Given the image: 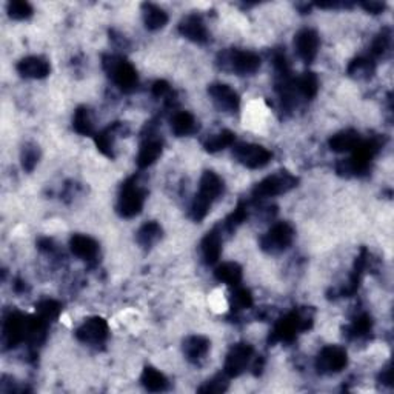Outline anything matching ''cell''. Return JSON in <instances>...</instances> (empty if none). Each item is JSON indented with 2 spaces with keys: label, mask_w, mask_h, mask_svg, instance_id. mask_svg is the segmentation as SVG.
<instances>
[{
  "label": "cell",
  "mask_w": 394,
  "mask_h": 394,
  "mask_svg": "<svg viewBox=\"0 0 394 394\" xmlns=\"http://www.w3.org/2000/svg\"><path fill=\"white\" fill-rule=\"evenodd\" d=\"M254 305V299L251 291L248 288L242 287H234V291L229 296V307H231L233 311H242V310H249Z\"/></svg>",
  "instance_id": "d590c367"
},
{
  "label": "cell",
  "mask_w": 394,
  "mask_h": 394,
  "mask_svg": "<svg viewBox=\"0 0 394 394\" xmlns=\"http://www.w3.org/2000/svg\"><path fill=\"white\" fill-rule=\"evenodd\" d=\"M225 189L222 177L214 172H205L200 177L199 191L196 193L194 199L189 207V218L194 222H202L207 218L213 203L219 199Z\"/></svg>",
  "instance_id": "3957f363"
},
{
  "label": "cell",
  "mask_w": 394,
  "mask_h": 394,
  "mask_svg": "<svg viewBox=\"0 0 394 394\" xmlns=\"http://www.w3.org/2000/svg\"><path fill=\"white\" fill-rule=\"evenodd\" d=\"M262 61L253 51L229 48L219 52L218 67L238 76H253L259 71Z\"/></svg>",
  "instance_id": "8992f818"
},
{
  "label": "cell",
  "mask_w": 394,
  "mask_h": 394,
  "mask_svg": "<svg viewBox=\"0 0 394 394\" xmlns=\"http://www.w3.org/2000/svg\"><path fill=\"white\" fill-rule=\"evenodd\" d=\"M373 330V319L369 313L359 314L354 318L350 325L346 326V336L350 339H360L369 336Z\"/></svg>",
  "instance_id": "836d02e7"
},
{
  "label": "cell",
  "mask_w": 394,
  "mask_h": 394,
  "mask_svg": "<svg viewBox=\"0 0 394 394\" xmlns=\"http://www.w3.org/2000/svg\"><path fill=\"white\" fill-rule=\"evenodd\" d=\"M296 231L290 222H278L262 236L259 245L267 254H280L290 248L294 240Z\"/></svg>",
  "instance_id": "ba28073f"
},
{
  "label": "cell",
  "mask_w": 394,
  "mask_h": 394,
  "mask_svg": "<svg viewBox=\"0 0 394 394\" xmlns=\"http://www.w3.org/2000/svg\"><path fill=\"white\" fill-rule=\"evenodd\" d=\"M37 245H39V249H41V251H43V253H54L56 251L54 242H52V239H50V238L39 239Z\"/></svg>",
  "instance_id": "f6af8a7d"
},
{
  "label": "cell",
  "mask_w": 394,
  "mask_h": 394,
  "mask_svg": "<svg viewBox=\"0 0 394 394\" xmlns=\"http://www.w3.org/2000/svg\"><path fill=\"white\" fill-rule=\"evenodd\" d=\"M228 380L229 377L227 376L225 373L216 374L214 377L208 379L207 382H203V385H200L197 391L203 393V394H219V393H225L228 390Z\"/></svg>",
  "instance_id": "f35d334b"
},
{
  "label": "cell",
  "mask_w": 394,
  "mask_h": 394,
  "mask_svg": "<svg viewBox=\"0 0 394 394\" xmlns=\"http://www.w3.org/2000/svg\"><path fill=\"white\" fill-rule=\"evenodd\" d=\"M141 384L143 385V388L151 391V393H160L168 390L169 382L165 374L159 371L154 366H145L142 371L141 376Z\"/></svg>",
  "instance_id": "f1b7e54d"
},
{
  "label": "cell",
  "mask_w": 394,
  "mask_h": 394,
  "mask_svg": "<svg viewBox=\"0 0 394 394\" xmlns=\"http://www.w3.org/2000/svg\"><path fill=\"white\" fill-rule=\"evenodd\" d=\"M223 245V234L220 227H214L211 231L205 234V238L200 242V254L207 265L218 264L222 254Z\"/></svg>",
  "instance_id": "ffe728a7"
},
{
  "label": "cell",
  "mask_w": 394,
  "mask_h": 394,
  "mask_svg": "<svg viewBox=\"0 0 394 394\" xmlns=\"http://www.w3.org/2000/svg\"><path fill=\"white\" fill-rule=\"evenodd\" d=\"M142 16L145 28L149 31L162 30L163 26L168 23V14L165 10H162L160 6L154 3H142Z\"/></svg>",
  "instance_id": "484cf974"
},
{
  "label": "cell",
  "mask_w": 394,
  "mask_h": 394,
  "mask_svg": "<svg viewBox=\"0 0 394 394\" xmlns=\"http://www.w3.org/2000/svg\"><path fill=\"white\" fill-rule=\"evenodd\" d=\"M360 134L356 129H344L340 133H336L328 141V147L334 153H351V151L359 145Z\"/></svg>",
  "instance_id": "cb8c5ba5"
},
{
  "label": "cell",
  "mask_w": 394,
  "mask_h": 394,
  "mask_svg": "<svg viewBox=\"0 0 394 394\" xmlns=\"http://www.w3.org/2000/svg\"><path fill=\"white\" fill-rule=\"evenodd\" d=\"M177 30H179L183 37L197 45H205L209 41V32L207 30V25L199 14H188L183 17Z\"/></svg>",
  "instance_id": "ac0fdd59"
},
{
  "label": "cell",
  "mask_w": 394,
  "mask_h": 394,
  "mask_svg": "<svg viewBox=\"0 0 394 394\" xmlns=\"http://www.w3.org/2000/svg\"><path fill=\"white\" fill-rule=\"evenodd\" d=\"M39 160H41V149H39V147L36 143H25L21 153L22 168L26 173L34 172Z\"/></svg>",
  "instance_id": "74e56055"
},
{
  "label": "cell",
  "mask_w": 394,
  "mask_h": 394,
  "mask_svg": "<svg viewBox=\"0 0 394 394\" xmlns=\"http://www.w3.org/2000/svg\"><path fill=\"white\" fill-rule=\"evenodd\" d=\"M234 142H236V134L233 133V131L222 129L219 131V133L208 136L207 139L203 141L202 145L207 153L214 154V153H219V151H223L228 147L234 145Z\"/></svg>",
  "instance_id": "4dcf8cb0"
},
{
  "label": "cell",
  "mask_w": 394,
  "mask_h": 394,
  "mask_svg": "<svg viewBox=\"0 0 394 394\" xmlns=\"http://www.w3.org/2000/svg\"><path fill=\"white\" fill-rule=\"evenodd\" d=\"M25 290H26V282L17 279L16 284H14V291L19 294H22V293H25Z\"/></svg>",
  "instance_id": "bcb514c9"
},
{
  "label": "cell",
  "mask_w": 394,
  "mask_h": 394,
  "mask_svg": "<svg viewBox=\"0 0 394 394\" xmlns=\"http://www.w3.org/2000/svg\"><path fill=\"white\" fill-rule=\"evenodd\" d=\"M73 128L77 134L81 136H93L96 134L94 121L91 116V111L87 107H79L73 116Z\"/></svg>",
  "instance_id": "d6a6232c"
},
{
  "label": "cell",
  "mask_w": 394,
  "mask_h": 394,
  "mask_svg": "<svg viewBox=\"0 0 394 394\" xmlns=\"http://www.w3.org/2000/svg\"><path fill=\"white\" fill-rule=\"evenodd\" d=\"M151 93L154 97L165 101L168 105H173L174 102V91L167 81H156L151 87Z\"/></svg>",
  "instance_id": "b9f144b4"
},
{
  "label": "cell",
  "mask_w": 394,
  "mask_h": 394,
  "mask_svg": "<svg viewBox=\"0 0 394 394\" xmlns=\"http://www.w3.org/2000/svg\"><path fill=\"white\" fill-rule=\"evenodd\" d=\"M70 249L76 258L87 262L94 260L98 256L97 240L87 234H74L70 239Z\"/></svg>",
  "instance_id": "7402d4cb"
},
{
  "label": "cell",
  "mask_w": 394,
  "mask_h": 394,
  "mask_svg": "<svg viewBox=\"0 0 394 394\" xmlns=\"http://www.w3.org/2000/svg\"><path fill=\"white\" fill-rule=\"evenodd\" d=\"M369 259H370V254L366 251L365 248L360 249V254L354 260V268L350 274V279H348V284L345 288L340 290V294L345 296V298H350L354 293L359 290V285L360 282H362V276L366 270V265H369Z\"/></svg>",
  "instance_id": "603a6c76"
},
{
  "label": "cell",
  "mask_w": 394,
  "mask_h": 394,
  "mask_svg": "<svg viewBox=\"0 0 394 394\" xmlns=\"http://www.w3.org/2000/svg\"><path fill=\"white\" fill-rule=\"evenodd\" d=\"M214 278L222 282V284L234 288L240 285L242 278H244V270L236 262H223L214 270Z\"/></svg>",
  "instance_id": "83f0119b"
},
{
  "label": "cell",
  "mask_w": 394,
  "mask_h": 394,
  "mask_svg": "<svg viewBox=\"0 0 394 394\" xmlns=\"http://www.w3.org/2000/svg\"><path fill=\"white\" fill-rule=\"evenodd\" d=\"M294 90L299 97L311 101L319 93V77L311 71H305L302 76L294 77Z\"/></svg>",
  "instance_id": "4316f807"
},
{
  "label": "cell",
  "mask_w": 394,
  "mask_h": 394,
  "mask_svg": "<svg viewBox=\"0 0 394 394\" xmlns=\"http://www.w3.org/2000/svg\"><path fill=\"white\" fill-rule=\"evenodd\" d=\"M254 357V348L248 342H239L229 348V351L225 357V364H223V373L227 374L229 379L239 377L244 374L247 369L251 364Z\"/></svg>",
  "instance_id": "7c38bea8"
},
{
  "label": "cell",
  "mask_w": 394,
  "mask_h": 394,
  "mask_svg": "<svg viewBox=\"0 0 394 394\" xmlns=\"http://www.w3.org/2000/svg\"><path fill=\"white\" fill-rule=\"evenodd\" d=\"M127 133H128V128L125 123H122V122L111 123L110 127H107L105 129L98 131V133L94 134L96 147L105 157H108V159H114L116 157V137L122 136V134H127Z\"/></svg>",
  "instance_id": "2e32d148"
},
{
  "label": "cell",
  "mask_w": 394,
  "mask_h": 394,
  "mask_svg": "<svg viewBox=\"0 0 394 394\" xmlns=\"http://www.w3.org/2000/svg\"><path fill=\"white\" fill-rule=\"evenodd\" d=\"M208 96L211 97L214 107L223 113H238L240 108L239 94L227 83H211L208 87Z\"/></svg>",
  "instance_id": "5bb4252c"
},
{
  "label": "cell",
  "mask_w": 394,
  "mask_h": 394,
  "mask_svg": "<svg viewBox=\"0 0 394 394\" xmlns=\"http://www.w3.org/2000/svg\"><path fill=\"white\" fill-rule=\"evenodd\" d=\"M313 326V311L308 308H294L285 316L276 322L268 336V344H291L299 334L305 333Z\"/></svg>",
  "instance_id": "7a4b0ae2"
},
{
  "label": "cell",
  "mask_w": 394,
  "mask_h": 394,
  "mask_svg": "<svg viewBox=\"0 0 394 394\" xmlns=\"http://www.w3.org/2000/svg\"><path fill=\"white\" fill-rule=\"evenodd\" d=\"M376 71V61L370 56H359L348 65L346 73L354 79H370Z\"/></svg>",
  "instance_id": "1f68e13d"
},
{
  "label": "cell",
  "mask_w": 394,
  "mask_h": 394,
  "mask_svg": "<svg viewBox=\"0 0 394 394\" xmlns=\"http://www.w3.org/2000/svg\"><path fill=\"white\" fill-rule=\"evenodd\" d=\"M74 336L79 342L98 346L107 342L110 336L108 322L101 316H93L85 319L81 325L76 328Z\"/></svg>",
  "instance_id": "8fae6325"
},
{
  "label": "cell",
  "mask_w": 394,
  "mask_h": 394,
  "mask_svg": "<svg viewBox=\"0 0 394 394\" xmlns=\"http://www.w3.org/2000/svg\"><path fill=\"white\" fill-rule=\"evenodd\" d=\"M147 199V189L139 180V176H131L122 183L119 197H117L116 211L123 219L136 218L142 213Z\"/></svg>",
  "instance_id": "277c9868"
},
{
  "label": "cell",
  "mask_w": 394,
  "mask_h": 394,
  "mask_svg": "<svg viewBox=\"0 0 394 394\" xmlns=\"http://www.w3.org/2000/svg\"><path fill=\"white\" fill-rule=\"evenodd\" d=\"M379 382L384 384V385H388V386L393 385V366H391V362L386 364L384 366V370L379 373Z\"/></svg>",
  "instance_id": "ee69618b"
},
{
  "label": "cell",
  "mask_w": 394,
  "mask_h": 394,
  "mask_svg": "<svg viewBox=\"0 0 394 394\" xmlns=\"http://www.w3.org/2000/svg\"><path fill=\"white\" fill-rule=\"evenodd\" d=\"M61 313H62L61 302H57L54 299H43L36 304V314L50 322V324L57 320L59 316H61Z\"/></svg>",
  "instance_id": "8d00e7d4"
},
{
  "label": "cell",
  "mask_w": 394,
  "mask_h": 394,
  "mask_svg": "<svg viewBox=\"0 0 394 394\" xmlns=\"http://www.w3.org/2000/svg\"><path fill=\"white\" fill-rule=\"evenodd\" d=\"M162 234H163L162 227L157 222L151 220L143 223L139 228V231L136 233V240L143 249H151L162 239Z\"/></svg>",
  "instance_id": "f546056e"
},
{
  "label": "cell",
  "mask_w": 394,
  "mask_h": 394,
  "mask_svg": "<svg viewBox=\"0 0 394 394\" xmlns=\"http://www.w3.org/2000/svg\"><path fill=\"white\" fill-rule=\"evenodd\" d=\"M360 6L366 11V12H371V14H380L385 10V3L384 2H376V0H370V2H362Z\"/></svg>",
  "instance_id": "7bdbcfd3"
},
{
  "label": "cell",
  "mask_w": 394,
  "mask_h": 394,
  "mask_svg": "<svg viewBox=\"0 0 394 394\" xmlns=\"http://www.w3.org/2000/svg\"><path fill=\"white\" fill-rule=\"evenodd\" d=\"M233 156L240 165L249 169H259L267 167L273 159V153L265 147L258 145V143L242 142L234 145Z\"/></svg>",
  "instance_id": "30bf717a"
},
{
  "label": "cell",
  "mask_w": 394,
  "mask_h": 394,
  "mask_svg": "<svg viewBox=\"0 0 394 394\" xmlns=\"http://www.w3.org/2000/svg\"><path fill=\"white\" fill-rule=\"evenodd\" d=\"M163 151V142L157 137L153 131L148 129V136L142 141L139 153L136 157V163L141 169H145L157 162V159L162 156Z\"/></svg>",
  "instance_id": "e0dca14e"
},
{
  "label": "cell",
  "mask_w": 394,
  "mask_h": 394,
  "mask_svg": "<svg viewBox=\"0 0 394 394\" xmlns=\"http://www.w3.org/2000/svg\"><path fill=\"white\" fill-rule=\"evenodd\" d=\"M102 67L117 88L123 93H133L139 85V74L127 59L117 54H105Z\"/></svg>",
  "instance_id": "5b68a950"
},
{
  "label": "cell",
  "mask_w": 394,
  "mask_h": 394,
  "mask_svg": "<svg viewBox=\"0 0 394 394\" xmlns=\"http://www.w3.org/2000/svg\"><path fill=\"white\" fill-rule=\"evenodd\" d=\"M248 219V207L245 202H239L238 207L234 208V211L228 216V218L223 220V223L220 225L222 233L231 234L238 229L242 223Z\"/></svg>",
  "instance_id": "e575fe53"
},
{
  "label": "cell",
  "mask_w": 394,
  "mask_h": 394,
  "mask_svg": "<svg viewBox=\"0 0 394 394\" xmlns=\"http://www.w3.org/2000/svg\"><path fill=\"white\" fill-rule=\"evenodd\" d=\"M348 365V353L340 345H326L322 348L314 360V366L319 374L331 376L346 369Z\"/></svg>",
  "instance_id": "9c48e42d"
},
{
  "label": "cell",
  "mask_w": 394,
  "mask_h": 394,
  "mask_svg": "<svg viewBox=\"0 0 394 394\" xmlns=\"http://www.w3.org/2000/svg\"><path fill=\"white\" fill-rule=\"evenodd\" d=\"M209 348H211L209 339H207L205 336H197V334L185 338L182 344V350H183V354H185L187 360L196 365L202 364L203 360L207 359Z\"/></svg>",
  "instance_id": "44dd1931"
},
{
  "label": "cell",
  "mask_w": 394,
  "mask_h": 394,
  "mask_svg": "<svg viewBox=\"0 0 394 394\" xmlns=\"http://www.w3.org/2000/svg\"><path fill=\"white\" fill-rule=\"evenodd\" d=\"M298 183L299 179L294 174L287 172V169H279V172L256 183L251 194L254 199H268V197H276L291 191L298 187Z\"/></svg>",
  "instance_id": "52a82bcc"
},
{
  "label": "cell",
  "mask_w": 394,
  "mask_h": 394,
  "mask_svg": "<svg viewBox=\"0 0 394 394\" xmlns=\"http://www.w3.org/2000/svg\"><path fill=\"white\" fill-rule=\"evenodd\" d=\"M199 128V122L189 111H177L172 117V131L177 137L196 134Z\"/></svg>",
  "instance_id": "d4e9b609"
},
{
  "label": "cell",
  "mask_w": 394,
  "mask_h": 394,
  "mask_svg": "<svg viewBox=\"0 0 394 394\" xmlns=\"http://www.w3.org/2000/svg\"><path fill=\"white\" fill-rule=\"evenodd\" d=\"M319 47H320V37L314 30L304 28L296 32L294 50L305 63L314 62V59L318 57Z\"/></svg>",
  "instance_id": "9a60e30c"
},
{
  "label": "cell",
  "mask_w": 394,
  "mask_h": 394,
  "mask_svg": "<svg viewBox=\"0 0 394 394\" xmlns=\"http://www.w3.org/2000/svg\"><path fill=\"white\" fill-rule=\"evenodd\" d=\"M390 42H391V32L388 28H385L379 32V34L376 36V39H374L373 43H371V48H370V57L376 59L379 57H382L386 51H388L390 48Z\"/></svg>",
  "instance_id": "ab89813d"
},
{
  "label": "cell",
  "mask_w": 394,
  "mask_h": 394,
  "mask_svg": "<svg viewBox=\"0 0 394 394\" xmlns=\"http://www.w3.org/2000/svg\"><path fill=\"white\" fill-rule=\"evenodd\" d=\"M17 73L25 79H32V81H39V79L48 77L51 73V65L47 59L42 56H28L19 61L16 65Z\"/></svg>",
  "instance_id": "d6986e66"
},
{
  "label": "cell",
  "mask_w": 394,
  "mask_h": 394,
  "mask_svg": "<svg viewBox=\"0 0 394 394\" xmlns=\"http://www.w3.org/2000/svg\"><path fill=\"white\" fill-rule=\"evenodd\" d=\"M385 145L384 136H373L366 141H360L359 145L351 151L350 159L336 163V173L344 177H360L370 173L374 157Z\"/></svg>",
  "instance_id": "6da1fadb"
},
{
  "label": "cell",
  "mask_w": 394,
  "mask_h": 394,
  "mask_svg": "<svg viewBox=\"0 0 394 394\" xmlns=\"http://www.w3.org/2000/svg\"><path fill=\"white\" fill-rule=\"evenodd\" d=\"M26 319L21 311L11 310L3 318V333L2 342L5 350H12L26 340Z\"/></svg>",
  "instance_id": "4fadbf2b"
},
{
  "label": "cell",
  "mask_w": 394,
  "mask_h": 394,
  "mask_svg": "<svg viewBox=\"0 0 394 394\" xmlns=\"http://www.w3.org/2000/svg\"><path fill=\"white\" fill-rule=\"evenodd\" d=\"M6 11L12 21H25L32 16V6L25 0H11L6 5Z\"/></svg>",
  "instance_id": "60d3db41"
}]
</instances>
